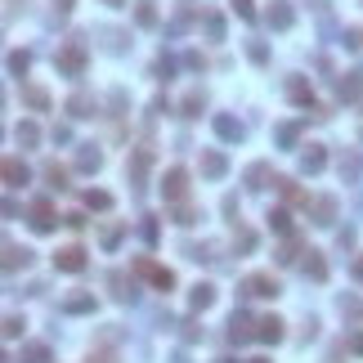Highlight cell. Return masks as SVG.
<instances>
[{
	"label": "cell",
	"mask_w": 363,
	"mask_h": 363,
	"mask_svg": "<svg viewBox=\"0 0 363 363\" xmlns=\"http://www.w3.org/2000/svg\"><path fill=\"white\" fill-rule=\"evenodd\" d=\"M86 41H81V36H72V41L63 45V50L54 54V68L63 72V77H81V72H86Z\"/></svg>",
	"instance_id": "cell-1"
},
{
	"label": "cell",
	"mask_w": 363,
	"mask_h": 363,
	"mask_svg": "<svg viewBox=\"0 0 363 363\" xmlns=\"http://www.w3.org/2000/svg\"><path fill=\"white\" fill-rule=\"evenodd\" d=\"M135 274H139V278H148L157 292H171V287H175V274L166 269V265H157L153 256H139V260H135Z\"/></svg>",
	"instance_id": "cell-2"
},
{
	"label": "cell",
	"mask_w": 363,
	"mask_h": 363,
	"mask_svg": "<svg viewBox=\"0 0 363 363\" xmlns=\"http://www.w3.org/2000/svg\"><path fill=\"white\" fill-rule=\"evenodd\" d=\"M162 198L166 202H184L189 198V171L184 166H171V171L162 175Z\"/></svg>",
	"instance_id": "cell-3"
},
{
	"label": "cell",
	"mask_w": 363,
	"mask_h": 363,
	"mask_svg": "<svg viewBox=\"0 0 363 363\" xmlns=\"http://www.w3.org/2000/svg\"><path fill=\"white\" fill-rule=\"evenodd\" d=\"M27 220H32V229H36V234H54L58 215H54V207H50V198H36L32 207H27Z\"/></svg>",
	"instance_id": "cell-4"
},
{
	"label": "cell",
	"mask_w": 363,
	"mask_h": 363,
	"mask_svg": "<svg viewBox=\"0 0 363 363\" xmlns=\"http://www.w3.org/2000/svg\"><path fill=\"white\" fill-rule=\"evenodd\" d=\"M278 292H283V287H278V278L274 274H247V278H242V296H278Z\"/></svg>",
	"instance_id": "cell-5"
},
{
	"label": "cell",
	"mask_w": 363,
	"mask_h": 363,
	"mask_svg": "<svg viewBox=\"0 0 363 363\" xmlns=\"http://www.w3.org/2000/svg\"><path fill=\"white\" fill-rule=\"evenodd\" d=\"M54 269L81 274V269H86V247H77V242H72V247H58V251H54Z\"/></svg>",
	"instance_id": "cell-6"
},
{
	"label": "cell",
	"mask_w": 363,
	"mask_h": 363,
	"mask_svg": "<svg viewBox=\"0 0 363 363\" xmlns=\"http://www.w3.org/2000/svg\"><path fill=\"white\" fill-rule=\"evenodd\" d=\"M215 135H220L224 144H242V135H247V130H242V121L238 117H229V113H215Z\"/></svg>",
	"instance_id": "cell-7"
},
{
	"label": "cell",
	"mask_w": 363,
	"mask_h": 363,
	"mask_svg": "<svg viewBox=\"0 0 363 363\" xmlns=\"http://www.w3.org/2000/svg\"><path fill=\"white\" fill-rule=\"evenodd\" d=\"M256 341H265V345H278V341H283V319H278V314H265V319H256Z\"/></svg>",
	"instance_id": "cell-8"
},
{
	"label": "cell",
	"mask_w": 363,
	"mask_h": 363,
	"mask_svg": "<svg viewBox=\"0 0 363 363\" xmlns=\"http://www.w3.org/2000/svg\"><path fill=\"white\" fill-rule=\"evenodd\" d=\"M310 220L314 224H336V198H310Z\"/></svg>",
	"instance_id": "cell-9"
},
{
	"label": "cell",
	"mask_w": 363,
	"mask_h": 363,
	"mask_svg": "<svg viewBox=\"0 0 363 363\" xmlns=\"http://www.w3.org/2000/svg\"><path fill=\"white\" fill-rule=\"evenodd\" d=\"M323 166H328V153H323V144H305V153H300V171H305V175H319Z\"/></svg>",
	"instance_id": "cell-10"
},
{
	"label": "cell",
	"mask_w": 363,
	"mask_h": 363,
	"mask_svg": "<svg viewBox=\"0 0 363 363\" xmlns=\"http://www.w3.org/2000/svg\"><path fill=\"white\" fill-rule=\"evenodd\" d=\"M265 18H269V27L287 32V27L296 23V14H292V0H274V5H269V14H265Z\"/></svg>",
	"instance_id": "cell-11"
},
{
	"label": "cell",
	"mask_w": 363,
	"mask_h": 363,
	"mask_svg": "<svg viewBox=\"0 0 363 363\" xmlns=\"http://www.w3.org/2000/svg\"><path fill=\"white\" fill-rule=\"evenodd\" d=\"M287 99H292L296 108H314V86L305 77H292V81H287Z\"/></svg>",
	"instance_id": "cell-12"
},
{
	"label": "cell",
	"mask_w": 363,
	"mask_h": 363,
	"mask_svg": "<svg viewBox=\"0 0 363 363\" xmlns=\"http://www.w3.org/2000/svg\"><path fill=\"white\" fill-rule=\"evenodd\" d=\"M27 179H32L27 162H23V157H5V184H9V189H23Z\"/></svg>",
	"instance_id": "cell-13"
},
{
	"label": "cell",
	"mask_w": 363,
	"mask_h": 363,
	"mask_svg": "<svg viewBox=\"0 0 363 363\" xmlns=\"http://www.w3.org/2000/svg\"><path fill=\"white\" fill-rule=\"evenodd\" d=\"M359 90H363V68H350V72L336 77V94H341V99H355Z\"/></svg>",
	"instance_id": "cell-14"
},
{
	"label": "cell",
	"mask_w": 363,
	"mask_h": 363,
	"mask_svg": "<svg viewBox=\"0 0 363 363\" xmlns=\"http://www.w3.org/2000/svg\"><path fill=\"white\" fill-rule=\"evenodd\" d=\"M27 265H32V251H27V247H18V242H5V274L27 269Z\"/></svg>",
	"instance_id": "cell-15"
},
{
	"label": "cell",
	"mask_w": 363,
	"mask_h": 363,
	"mask_svg": "<svg viewBox=\"0 0 363 363\" xmlns=\"http://www.w3.org/2000/svg\"><path fill=\"white\" fill-rule=\"evenodd\" d=\"M68 113L77 117V121H86V117H94V113H99V103H94L86 90H77V94H72V99H68Z\"/></svg>",
	"instance_id": "cell-16"
},
{
	"label": "cell",
	"mask_w": 363,
	"mask_h": 363,
	"mask_svg": "<svg viewBox=\"0 0 363 363\" xmlns=\"http://www.w3.org/2000/svg\"><path fill=\"white\" fill-rule=\"evenodd\" d=\"M148 166H153V144H139V148H135V162H130V179H135V184H144Z\"/></svg>",
	"instance_id": "cell-17"
},
{
	"label": "cell",
	"mask_w": 363,
	"mask_h": 363,
	"mask_svg": "<svg viewBox=\"0 0 363 363\" xmlns=\"http://www.w3.org/2000/svg\"><path fill=\"white\" fill-rule=\"evenodd\" d=\"M63 314H94V292H72V296H63Z\"/></svg>",
	"instance_id": "cell-18"
},
{
	"label": "cell",
	"mask_w": 363,
	"mask_h": 363,
	"mask_svg": "<svg viewBox=\"0 0 363 363\" xmlns=\"http://www.w3.org/2000/svg\"><path fill=\"white\" fill-rule=\"evenodd\" d=\"M224 171H229L224 153H215V148H207V153H202V175H207V179H220Z\"/></svg>",
	"instance_id": "cell-19"
},
{
	"label": "cell",
	"mask_w": 363,
	"mask_h": 363,
	"mask_svg": "<svg viewBox=\"0 0 363 363\" xmlns=\"http://www.w3.org/2000/svg\"><path fill=\"white\" fill-rule=\"evenodd\" d=\"M274 256H278V265H296V256H310V251L300 247V238H296V234H287V242L274 251Z\"/></svg>",
	"instance_id": "cell-20"
},
{
	"label": "cell",
	"mask_w": 363,
	"mask_h": 363,
	"mask_svg": "<svg viewBox=\"0 0 363 363\" xmlns=\"http://www.w3.org/2000/svg\"><path fill=\"white\" fill-rule=\"evenodd\" d=\"M229 336H234V341H251V336H256V323H251L247 314H234V319H229Z\"/></svg>",
	"instance_id": "cell-21"
},
{
	"label": "cell",
	"mask_w": 363,
	"mask_h": 363,
	"mask_svg": "<svg viewBox=\"0 0 363 363\" xmlns=\"http://www.w3.org/2000/svg\"><path fill=\"white\" fill-rule=\"evenodd\" d=\"M103 166V153L94 148V144H81V153H77V171H99Z\"/></svg>",
	"instance_id": "cell-22"
},
{
	"label": "cell",
	"mask_w": 363,
	"mask_h": 363,
	"mask_svg": "<svg viewBox=\"0 0 363 363\" xmlns=\"http://www.w3.org/2000/svg\"><path fill=\"white\" fill-rule=\"evenodd\" d=\"M23 103L36 108V113H50V90H41V86H23Z\"/></svg>",
	"instance_id": "cell-23"
},
{
	"label": "cell",
	"mask_w": 363,
	"mask_h": 363,
	"mask_svg": "<svg viewBox=\"0 0 363 363\" xmlns=\"http://www.w3.org/2000/svg\"><path fill=\"white\" fill-rule=\"evenodd\" d=\"M41 175H45V184H50V189H58V193L68 189V166H63V162H45Z\"/></svg>",
	"instance_id": "cell-24"
},
{
	"label": "cell",
	"mask_w": 363,
	"mask_h": 363,
	"mask_svg": "<svg viewBox=\"0 0 363 363\" xmlns=\"http://www.w3.org/2000/svg\"><path fill=\"white\" fill-rule=\"evenodd\" d=\"M189 305H193V310H211V305H215V287H211V283H198V287L189 292Z\"/></svg>",
	"instance_id": "cell-25"
},
{
	"label": "cell",
	"mask_w": 363,
	"mask_h": 363,
	"mask_svg": "<svg viewBox=\"0 0 363 363\" xmlns=\"http://www.w3.org/2000/svg\"><path fill=\"white\" fill-rule=\"evenodd\" d=\"M274 184H278V193H283V198H287V202H305V207H310V193H300L292 175H278V179H274Z\"/></svg>",
	"instance_id": "cell-26"
},
{
	"label": "cell",
	"mask_w": 363,
	"mask_h": 363,
	"mask_svg": "<svg viewBox=\"0 0 363 363\" xmlns=\"http://www.w3.org/2000/svg\"><path fill=\"white\" fill-rule=\"evenodd\" d=\"M135 23L139 27H157V0H135Z\"/></svg>",
	"instance_id": "cell-27"
},
{
	"label": "cell",
	"mask_w": 363,
	"mask_h": 363,
	"mask_svg": "<svg viewBox=\"0 0 363 363\" xmlns=\"http://www.w3.org/2000/svg\"><path fill=\"white\" fill-rule=\"evenodd\" d=\"M179 108H184V117H202V113H207V94H202V90H189Z\"/></svg>",
	"instance_id": "cell-28"
},
{
	"label": "cell",
	"mask_w": 363,
	"mask_h": 363,
	"mask_svg": "<svg viewBox=\"0 0 363 363\" xmlns=\"http://www.w3.org/2000/svg\"><path fill=\"white\" fill-rule=\"evenodd\" d=\"M18 363H50V345H41V341L23 345V359Z\"/></svg>",
	"instance_id": "cell-29"
},
{
	"label": "cell",
	"mask_w": 363,
	"mask_h": 363,
	"mask_svg": "<svg viewBox=\"0 0 363 363\" xmlns=\"http://www.w3.org/2000/svg\"><path fill=\"white\" fill-rule=\"evenodd\" d=\"M121 238H126V224H121V220H117V224H108L103 234H99V242H103V251H117V242H121Z\"/></svg>",
	"instance_id": "cell-30"
},
{
	"label": "cell",
	"mask_w": 363,
	"mask_h": 363,
	"mask_svg": "<svg viewBox=\"0 0 363 363\" xmlns=\"http://www.w3.org/2000/svg\"><path fill=\"white\" fill-rule=\"evenodd\" d=\"M27 68H32V54H27V50H14V54H9V77H27Z\"/></svg>",
	"instance_id": "cell-31"
},
{
	"label": "cell",
	"mask_w": 363,
	"mask_h": 363,
	"mask_svg": "<svg viewBox=\"0 0 363 363\" xmlns=\"http://www.w3.org/2000/svg\"><path fill=\"white\" fill-rule=\"evenodd\" d=\"M305 274L314 278V283H323V278H328V265H323V251H310V260H305Z\"/></svg>",
	"instance_id": "cell-32"
},
{
	"label": "cell",
	"mask_w": 363,
	"mask_h": 363,
	"mask_svg": "<svg viewBox=\"0 0 363 363\" xmlns=\"http://www.w3.org/2000/svg\"><path fill=\"white\" fill-rule=\"evenodd\" d=\"M265 179H269V166H265V162H251V166H247V189H265Z\"/></svg>",
	"instance_id": "cell-33"
},
{
	"label": "cell",
	"mask_w": 363,
	"mask_h": 363,
	"mask_svg": "<svg viewBox=\"0 0 363 363\" xmlns=\"http://www.w3.org/2000/svg\"><path fill=\"white\" fill-rule=\"evenodd\" d=\"M256 247V234H251V229H242L238 220H234V251H251Z\"/></svg>",
	"instance_id": "cell-34"
},
{
	"label": "cell",
	"mask_w": 363,
	"mask_h": 363,
	"mask_svg": "<svg viewBox=\"0 0 363 363\" xmlns=\"http://www.w3.org/2000/svg\"><path fill=\"white\" fill-rule=\"evenodd\" d=\"M86 207H90V211H108V207H113V193L90 189V193H86Z\"/></svg>",
	"instance_id": "cell-35"
},
{
	"label": "cell",
	"mask_w": 363,
	"mask_h": 363,
	"mask_svg": "<svg viewBox=\"0 0 363 363\" xmlns=\"http://www.w3.org/2000/svg\"><path fill=\"white\" fill-rule=\"evenodd\" d=\"M269 229H274V234H292V215H287L283 207H274L269 211Z\"/></svg>",
	"instance_id": "cell-36"
},
{
	"label": "cell",
	"mask_w": 363,
	"mask_h": 363,
	"mask_svg": "<svg viewBox=\"0 0 363 363\" xmlns=\"http://www.w3.org/2000/svg\"><path fill=\"white\" fill-rule=\"evenodd\" d=\"M14 135H18V144H27V148H32V144H41V126H36V121H23Z\"/></svg>",
	"instance_id": "cell-37"
},
{
	"label": "cell",
	"mask_w": 363,
	"mask_h": 363,
	"mask_svg": "<svg viewBox=\"0 0 363 363\" xmlns=\"http://www.w3.org/2000/svg\"><path fill=\"white\" fill-rule=\"evenodd\" d=\"M171 220H175V224H184V229H189L193 220H198V211H193V207H189V202H175V211H171Z\"/></svg>",
	"instance_id": "cell-38"
},
{
	"label": "cell",
	"mask_w": 363,
	"mask_h": 363,
	"mask_svg": "<svg viewBox=\"0 0 363 363\" xmlns=\"http://www.w3.org/2000/svg\"><path fill=\"white\" fill-rule=\"evenodd\" d=\"M359 171H363L359 153H350V157H341V179H359Z\"/></svg>",
	"instance_id": "cell-39"
},
{
	"label": "cell",
	"mask_w": 363,
	"mask_h": 363,
	"mask_svg": "<svg viewBox=\"0 0 363 363\" xmlns=\"http://www.w3.org/2000/svg\"><path fill=\"white\" fill-rule=\"evenodd\" d=\"M296 135H300V126H296V121H283V126H278V144H283V148H292Z\"/></svg>",
	"instance_id": "cell-40"
},
{
	"label": "cell",
	"mask_w": 363,
	"mask_h": 363,
	"mask_svg": "<svg viewBox=\"0 0 363 363\" xmlns=\"http://www.w3.org/2000/svg\"><path fill=\"white\" fill-rule=\"evenodd\" d=\"M23 328H27V323H23L18 314H9V319H5V341H18V336H23Z\"/></svg>",
	"instance_id": "cell-41"
},
{
	"label": "cell",
	"mask_w": 363,
	"mask_h": 363,
	"mask_svg": "<svg viewBox=\"0 0 363 363\" xmlns=\"http://www.w3.org/2000/svg\"><path fill=\"white\" fill-rule=\"evenodd\" d=\"M229 5H234V14H238V18H247V23L256 18V0H229Z\"/></svg>",
	"instance_id": "cell-42"
},
{
	"label": "cell",
	"mask_w": 363,
	"mask_h": 363,
	"mask_svg": "<svg viewBox=\"0 0 363 363\" xmlns=\"http://www.w3.org/2000/svg\"><path fill=\"white\" fill-rule=\"evenodd\" d=\"M207 36L211 41H224V18L220 14H207Z\"/></svg>",
	"instance_id": "cell-43"
},
{
	"label": "cell",
	"mask_w": 363,
	"mask_h": 363,
	"mask_svg": "<svg viewBox=\"0 0 363 363\" xmlns=\"http://www.w3.org/2000/svg\"><path fill=\"white\" fill-rule=\"evenodd\" d=\"M153 72H157V81H171V77H175V58H157Z\"/></svg>",
	"instance_id": "cell-44"
},
{
	"label": "cell",
	"mask_w": 363,
	"mask_h": 363,
	"mask_svg": "<svg viewBox=\"0 0 363 363\" xmlns=\"http://www.w3.org/2000/svg\"><path fill=\"white\" fill-rule=\"evenodd\" d=\"M247 54H251V63H269V50H265V41H251Z\"/></svg>",
	"instance_id": "cell-45"
},
{
	"label": "cell",
	"mask_w": 363,
	"mask_h": 363,
	"mask_svg": "<svg viewBox=\"0 0 363 363\" xmlns=\"http://www.w3.org/2000/svg\"><path fill=\"white\" fill-rule=\"evenodd\" d=\"M345 45H350V50H363V27H350L345 32Z\"/></svg>",
	"instance_id": "cell-46"
},
{
	"label": "cell",
	"mask_w": 363,
	"mask_h": 363,
	"mask_svg": "<svg viewBox=\"0 0 363 363\" xmlns=\"http://www.w3.org/2000/svg\"><path fill=\"white\" fill-rule=\"evenodd\" d=\"M90 363H117V355L103 345V350H90Z\"/></svg>",
	"instance_id": "cell-47"
},
{
	"label": "cell",
	"mask_w": 363,
	"mask_h": 363,
	"mask_svg": "<svg viewBox=\"0 0 363 363\" xmlns=\"http://www.w3.org/2000/svg\"><path fill=\"white\" fill-rule=\"evenodd\" d=\"M63 224H68V229H81V224H86V215H81V211H72V215H63Z\"/></svg>",
	"instance_id": "cell-48"
},
{
	"label": "cell",
	"mask_w": 363,
	"mask_h": 363,
	"mask_svg": "<svg viewBox=\"0 0 363 363\" xmlns=\"http://www.w3.org/2000/svg\"><path fill=\"white\" fill-rule=\"evenodd\" d=\"M345 345H350V355H363V332H355V336H350Z\"/></svg>",
	"instance_id": "cell-49"
},
{
	"label": "cell",
	"mask_w": 363,
	"mask_h": 363,
	"mask_svg": "<svg viewBox=\"0 0 363 363\" xmlns=\"http://www.w3.org/2000/svg\"><path fill=\"white\" fill-rule=\"evenodd\" d=\"M72 5H77V0H54V14H72Z\"/></svg>",
	"instance_id": "cell-50"
},
{
	"label": "cell",
	"mask_w": 363,
	"mask_h": 363,
	"mask_svg": "<svg viewBox=\"0 0 363 363\" xmlns=\"http://www.w3.org/2000/svg\"><path fill=\"white\" fill-rule=\"evenodd\" d=\"M355 278H359V283H363V251H359V256H355Z\"/></svg>",
	"instance_id": "cell-51"
},
{
	"label": "cell",
	"mask_w": 363,
	"mask_h": 363,
	"mask_svg": "<svg viewBox=\"0 0 363 363\" xmlns=\"http://www.w3.org/2000/svg\"><path fill=\"white\" fill-rule=\"evenodd\" d=\"M103 5H113V9H121V5H126V0H103Z\"/></svg>",
	"instance_id": "cell-52"
},
{
	"label": "cell",
	"mask_w": 363,
	"mask_h": 363,
	"mask_svg": "<svg viewBox=\"0 0 363 363\" xmlns=\"http://www.w3.org/2000/svg\"><path fill=\"white\" fill-rule=\"evenodd\" d=\"M247 363H269V359H247Z\"/></svg>",
	"instance_id": "cell-53"
},
{
	"label": "cell",
	"mask_w": 363,
	"mask_h": 363,
	"mask_svg": "<svg viewBox=\"0 0 363 363\" xmlns=\"http://www.w3.org/2000/svg\"><path fill=\"white\" fill-rule=\"evenodd\" d=\"M215 363H229V359H215Z\"/></svg>",
	"instance_id": "cell-54"
}]
</instances>
